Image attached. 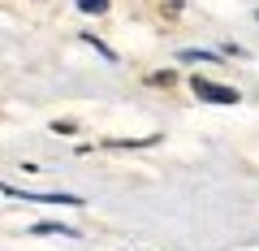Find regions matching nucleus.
<instances>
[{"label": "nucleus", "instance_id": "obj_1", "mask_svg": "<svg viewBox=\"0 0 259 251\" xmlns=\"http://www.w3.org/2000/svg\"><path fill=\"white\" fill-rule=\"evenodd\" d=\"M190 91L199 95V100H207V104H238L242 100L233 87H221V83H212V78H190Z\"/></svg>", "mask_w": 259, "mask_h": 251}, {"label": "nucleus", "instance_id": "obj_4", "mask_svg": "<svg viewBox=\"0 0 259 251\" xmlns=\"http://www.w3.org/2000/svg\"><path fill=\"white\" fill-rule=\"evenodd\" d=\"M82 13H108V0H74Z\"/></svg>", "mask_w": 259, "mask_h": 251}, {"label": "nucleus", "instance_id": "obj_2", "mask_svg": "<svg viewBox=\"0 0 259 251\" xmlns=\"http://www.w3.org/2000/svg\"><path fill=\"white\" fill-rule=\"evenodd\" d=\"M0 195H13V199H30V204H69V208H82L78 195H35V191H22L13 182H0Z\"/></svg>", "mask_w": 259, "mask_h": 251}, {"label": "nucleus", "instance_id": "obj_3", "mask_svg": "<svg viewBox=\"0 0 259 251\" xmlns=\"http://www.w3.org/2000/svg\"><path fill=\"white\" fill-rule=\"evenodd\" d=\"M30 234H65V238H78L69 225H56V221H39V225H30Z\"/></svg>", "mask_w": 259, "mask_h": 251}]
</instances>
